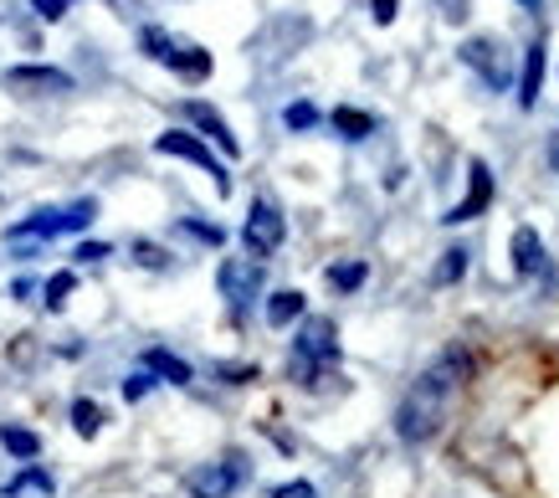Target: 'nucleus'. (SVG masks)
<instances>
[{"label": "nucleus", "mask_w": 559, "mask_h": 498, "mask_svg": "<svg viewBox=\"0 0 559 498\" xmlns=\"http://www.w3.org/2000/svg\"><path fill=\"white\" fill-rule=\"evenodd\" d=\"M283 237H288V222H283V211L272 206V201H252V211H247V226H241L247 258L267 262L272 252L283 247Z\"/></svg>", "instance_id": "obj_7"}, {"label": "nucleus", "mask_w": 559, "mask_h": 498, "mask_svg": "<svg viewBox=\"0 0 559 498\" xmlns=\"http://www.w3.org/2000/svg\"><path fill=\"white\" fill-rule=\"evenodd\" d=\"M462 68H473L483 83L492 87V93H509L513 87V52L509 42H498V36H467L457 47Z\"/></svg>", "instance_id": "obj_4"}, {"label": "nucleus", "mask_w": 559, "mask_h": 498, "mask_svg": "<svg viewBox=\"0 0 559 498\" xmlns=\"http://www.w3.org/2000/svg\"><path fill=\"white\" fill-rule=\"evenodd\" d=\"M5 93H16V98H51V93H72V78L62 68H11L0 78Z\"/></svg>", "instance_id": "obj_10"}, {"label": "nucleus", "mask_w": 559, "mask_h": 498, "mask_svg": "<svg viewBox=\"0 0 559 498\" xmlns=\"http://www.w3.org/2000/svg\"><path fill=\"white\" fill-rule=\"evenodd\" d=\"M544 52H549V47H544V36L524 52V72H519V108L539 104V93H544Z\"/></svg>", "instance_id": "obj_14"}, {"label": "nucleus", "mask_w": 559, "mask_h": 498, "mask_svg": "<svg viewBox=\"0 0 559 498\" xmlns=\"http://www.w3.org/2000/svg\"><path fill=\"white\" fill-rule=\"evenodd\" d=\"M492 206V170L483 165V159H467V195H462L457 206L447 211L441 222L447 226H462V222H477L483 211Z\"/></svg>", "instance_id": "obj_11"}, {"label": "nucleus", "mask_w": 559, "mask_h": 498, "mask_svg": "<svg viewBox=\"0 0 559 498\" xmlns=\"http://www.w3.org/2000/svg\"><path fill=\"white\" fill-rule=\"evenodd\" d=\"M0 442H5V452H11V458H21V463H32L36 452H41V437H36V431H26V427H11V422L0 427Z\"/></svg>", "instance_id": "obj_17"}, {"label": "nucleus", "mask_w": 559, "mask_h": 498, "mask_svg": "<svg viewBox=\"0 0 559 498\" xmlns=\"http://www.w3.org/2000/svg\"><path fill=\"white\" fill-rule=\"evenodd\" d=\"M57 483H51V473H41V467H26L21 478L5 483V498H21V494H51Z\"/></svg>", "instance_id": "obj_22"}, {"label": "nucleus", "mask_w": 559, "mask_h": 498, "mask_svg": "<svg viewBox=\"0 0 559 498\" xmlns=\"http://www.w3.org/2000/svg\"><path fill=\"white\" fill-rule=\"evenodd\" d=\"M134 258L144 262V268H165V262H170L159 247H154V241H134Z\"/></svg>", "instance_id": "obj_28"}, {"label": "nucleus", "mask_w": 559, "mask_h": 498, "mask_svg": "<svg viewBox=\"0 0 559 498\" xmlns=\"http://www.w3.org/2000/svg\"><path fill=\"white\" fill-rule=\"evenodd\" d=\"M513 273L519 277H544L549 273V252H544V241L534 226H519L513 232Z\"/></svg>", "instance_id": "obj_13"}, {"label": "nucleus", "mask_w": 559, "mask_h": 498, "mask_svg": "<svg viewBox=\"0 0 559 498\" xmlns=\"http://www.w3.org/2000/svg\"><path fill=\"white\" fill-rule=\"evenodd\" d=\"M32 11H36L41 21H62V16L72 11V0H32Z\"/></svg>", "instance_id": "obj_26"}, {"label": "nucleus", "mask_w": 559, "mask_h": 498, "mask_svg": "<svg viewBox=\"0 0 559 498\" xmlns=\"http://www.w3.org/2000/svg\"><path fill=\"white\" fill-rule=\"evenodd\" d=\"M186 119L195 123V129H201L205 139H216V144H221V155H231V159L241 155V144H237V134H231V123L221 119V114H216L211 104H201V98H190V104H186Z\"/></svg>", "instance_id": "obj_12"}, {"label": "nucleus", "mask_w": 559, "mask_h": 498, "mask_svg": "<svg viewBox=\"0 0 559 498\" xmlns=\"http://www.w3.org/2000/svg\"><path fill=\"white\" fill-rule=\"evenodd\" d=\"M283 123L304 134V129H313V123H319V108H313V104H288V108H283Z\"/></svg>", "instance_id": "obj_24"}, {"label": "nucleus", "mask_w": 559, "mask_h": 498, "mask_svg": "<svg viewBox=\"0 0 559 498\" xmlns=\"http://www.w3.org/2000/svg\"><path fill=\"white\" fill-rule=\"evenodd\" d=\"M519 5H524V11H539V5H544V0H519Z\"/></svg>", "instance_id": "obj_35"}, {"label": "nucleus", "mask_w": 559, "mask_h": 498, "mask_svg": "<svg viewBox=\"0 0 559 498\" xmlns=\"http://www.w3.org/2000/svg\"><path fill=\"white\" fill-rule=\"evenodd\" d=\"M154 155H170V159H190V165H201L211 180H216V190L226 195L231 190V175H226V165H221L211 150H205L195 134H186V129H165V134L154 139Z\"/></svg>", "instance_id": "obj_8"}, {"label": "nucleus", "mask_w": 559, "mask_h": 498, "mask_svg": "<svg viewBox=\"0 0 559 498\" xmlns=\"http://www.w3.org/2000/svg\"><path fill=\"white\" fill-rule=\"evenodd\" d=\"M467 376H473V355H467L462 344H447L437 360L411 380V391L401 395V406H395V437L406 447L431 442V437L447 427V416L457 406Z\"/></svg>", "instance_id": "obj_1"}, {"label": "nucleus", "mask_w": 559, "mask_h": 498, "mask_svg": "<svg viewBox=\"0 0 559 498\" xmlns=\"http://www.w3.org/2000/svg\"><path fill=\"white\" fill-rule=\"evenodd\" d=\"M139 47H144L154 62H165L170 72H180L186 83H205L211 68H216L205 47H195V42H175V36L159 32V26H144V32H139Z\"/></svg>", "instance_id": "obj_3"}, {"label": "nucleus", "mask_w": 559, "mask_h": 498, "mask_svg": "<svg viewBox=\"0 0 559 498\" xmlns=\"http://www.w3.org/2000/svg\"><path fill=\"white\" fill-rule=\"evenodd\" d=\"M247 458L241 452H226V458H216V463H201L195 473H186V494L190 498H231L247 483Z\"/></svg>", "instance_id": "obj_5"}, {"label": "nucleus", "mask_w": 559, "mask_h": 498, "mask_svg": "<svg viewBox=\"0 0 559 498\" xmlns=\"http://www.w3.org/2000/svg\"><path fill=\"white\" fill-rule=\"evenodd\" d=\"M98 216V201H78V206L68 211H36V216H26V222H16L5 237L11 241H26V237H62V232H83L87 222Z\"/></svg>", "instance_id": "obj_6"}, {"label": "nucleus", "mask_w": 559, "mask_h": 498, "mask_svg": "<svg viewBox=\"0 0 559 498\" xmlns=\"http://www.w3.org/2000/svg\"><path fill=\"white\" fill-rule=\"evenodd\" d=\"M462 273H467V247H447V252H441V262H437V273H431V283H437V288H447V283H457Z\"/></svg>", "instance_id": "obj_19"}, {"label": "nucleus", "mask_w": 559, "mask_h": 498, "mask_svg": "<svg viewBox=\"0 0 559 498\" xmlns=\"http://www.w3.org/2000/svg\"><path fill=\"white\" fill-rule=\"evenodd\" d=\"M544 159H549V170H559V134L549 139V150H544Z\"/></svg>", "instance_id": "obj_34"}, {"label": "nucleus", "mask_w": 559, "mask_h": 498, "mask_svg": "<svg viewBox=\"0 0 559 498\" xmlns=\"http://www.w3.org/2000/svg\"><path fill=\"white\" fill-rule=\"evenodd\" d=\"M108 5H114L119 16H134V11H139V0H108Z\"/></svg>", "instance_id": "obj_33"}, {"label": "nucleus", "mask_w": 559, "mask_h": 498, "mask_svg": "<svg viewBox=\"0 0 559 498\" xmlns=\"http://www.w3.org/2000/svg\"><path fill=\"white\" fill-rule=\"evenodd\" d=\"M272 498H319V488L308 478H293V483H283V488H272Z\"/></svg>", "instance_id": "obj_27"}, {"label": "nucleus", "mask_w": 559, "mask_h": 498, "mask_svg": "<svg viewBox=\"0 0 559 498\" xmlns=\"http://www.w3.org/2000/svg\"><path fill=\"white\" fill-rule=\"evenodd\" d=\"M221 376H231V386H241V380H257V370H247V365H226Z\"/></svg>", "instance_id": "obj_32"}, {"label": "nucleus", "mask_w": 559, "mask_h": 498, "mask_svg": "<svg viewBox=\"0 0 559 498\" xmlns=\"http://www.w3.org/2000/svg\"><path fill=\"white\" fill-rule=\"evenodd\" d=\"M72 288H78V273H57V277H51V283H47V309H51V313L62 309Z\"/></svg>", "instance_id": "obj_23"}, {"label": "nucleus", "mask_w": 559, "mask_h": 498, "mask_svg": "<svg viewBox=\"0 0 559 498\" xmlns=\"http://www.w3.org/2000/svg\"><path fill=\"white\" fill-rule=\"evenodd\" d=\"M395 11H401V0H370L374 26H390V21H395Z\"/></svg>", "instance_id": "obj_29"}, {"label": "nucleus", "mask_w": 559, "mask_h": 498, "mask_svg": "<svg viewBox=\"0 0 559 498\" xmlns=\"http://www.w3.org/2000/svg\"><path fill=\"white\" fill-rule=\"evenodd\" d=\"M180 232H190V237L205 241V247H221V241H226V232H221V226H205V222H195V216H186V222H180Z\"/></svg>", "instance_id": "obj_25"}, {"label": "nucleus", "mask_w": 559, "mask_h": 498, "mask_svg": "<svg viewBox=\"0 0 559 498\" xmlns=\"http://www.w3.org/2000/svg\"><path fill=\"white\" fill-rule=\"evenodd\" d=\"M144 370L165 376L170 386H190V365L180 355H170V349H144Z\"/></svg>", "instance_id": "obj_16"}, {"label": "nucleus", "mask_w": 559, "mask_h": 498, "mask_svg": "<svg viewBox=\"0 0 559 498\" xmlns=\"http://www.w3.org/2000/svg\"><path fill=\"white\" fill-rule=\"evenodd\" d=\"M365 277H370L365 262H334V268H329V288L355 293V288H365Z\"/></svg>", "instance_id": "obj_20"}, {"label": "nucleus", "mask_w": 559, "mask_h": 498, "mask_svg": "<svg viewBox=\"0 0 559 498\" xmlns=\"http://www.w3.org/2000/svg\"><path fill=\"white\" fill-rule=\"evenodd\" d=\"M72 431H78V437H98L103 431V406L98 401H72Z\"/></svg>", "instance_id": "obj_21"}, {"label": "nucleus", "mask_w": 559, "mask_h": 498, "mask_svg": "<svg viewBox=\"0 0 559 498\" xmlns=\"http://www.w3.org/2000/svg\"><path fill=\"white\" fill-rule=\"evenodd\" d=\"M216 283H221V298L231 304V313H241L262 293V262L257 258H226L216 268Z\"/></svg>", "instance_id": "obj_9"}, {"label": "nucleus", "mask_w": 559, "mask_h": 498, "mask_svg": "<svg viewBox=\"0 0 559 498\" xmlns=\"http://www.w3.org/2000/svg\"><path fill=\"white\" fill-rule=\"evenodd\" d=\"M334 365H340V329H334V319H323V313H308L304 324H298V340H293L288 376L298 386H319V380L334 376Z\"/></svg>", "instance_id": "obj_2"}, {"label": "nucleus", "mask_w": 559, "mask_h": 498, "mask_svg": "<svg viewBox=\"0 0 559 498\" xmlns=\"http://www.w3.org/2000/svg\"><path fill=\"white\" fill-rule=\"evenodd\" d=\"M78 258H83V262H98V258H108V247H103V241H83V247H78Z\"/></svg>", "instance_id": "obj_31"}, {"label": "nucleus", "mask_w": 559, "mask_h": 498, "mask_svg": "<svg viewBox=\"0 0 559 498\" xmlns=\"http://www.w3.org/2000/svg\"><path fill=\"white\" fill-rule=\"evenodd\" d=\"M329 123H334L344 139H370L374 134V119H370V114H359V108H334V114H329Z\"/></svg>", "instance_id": "obj_18"}, {"label": "nucleus", "mask_w": 559, "mask_h": 498, "mask_svg": "<svg viewBox=\"0 0 559 498\" xmlns=\"http://www.w3.org/2000/svg\"><path fill=\"white\" fill-rule=\"evenodd\" d=\"M150 386H154L150 376H129V380H123V401H144V395H150Z\"/></svg>", "instance_id": "obj_30"}, {"label": "nucleus", "mask_w": 559, "mask_h": 498, "mask_svg": "<svg viewBox=\"0 0 559 498\" xmlns=\"http://www.w3.org/2000/svg\"><path fill=\"white\" fill-rule=\"evenodd\" d=\"M293 319H308V313H304V293H298V288L272 293V298H267V324L272 329H288Z\"/></svg>", "instance_id": "obj_15"}]
</instances>
